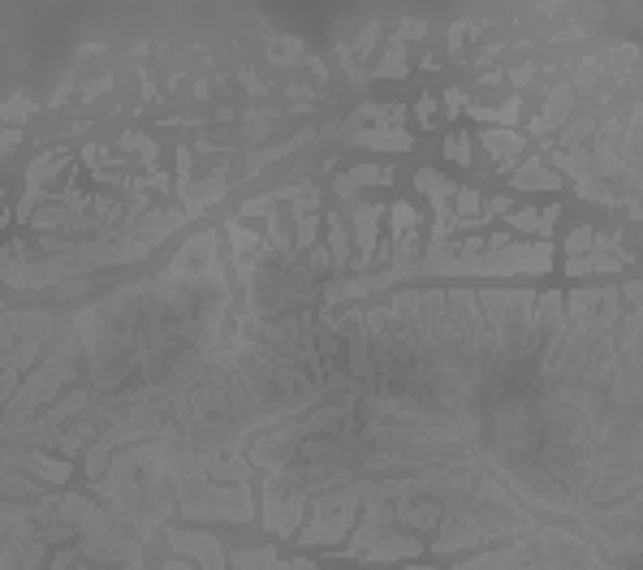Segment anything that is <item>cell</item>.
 <instances>
[{
    "label": "cell",
    "mask_w": 643,
    "mask_h": 570,
    "mask_svg": "<svg viewBox=\"0 0 643 570\" xmlns=\"http://www.w3.org/2000/svg\"><path fill=\"white\" fill-rule=\"evenodd\" d=\"M363 186H393V165H354V169H346V173H337L333 178V190L346 203L359 199Z\"/></svg>",
    "instance_id": "14"
},
{
    "label": "cell",
    "mask_w": 643,
    "mask_h": 570,
    "mask_svg": "<svg viewBox=\"0 0 643 570\" xmlns=\"http://www.w3.org/2000/svg\"><path fill=\"white\" fill-rule=\"evenodd\" d=\"M22 147V130H9V126H0V160H5L9 152H18Z\"/></svg>",
    "instance_id": "40"
},
{
    "label": "cell",
    "mask_w": 643,
    "mask_h": 570,
    "mask_svg": "<svg viewBox=\"0 0 643 570\" xmlns=\"http://www.w3.org/2000/svg\"><path fill=\"white\" fill-rule=\"evenodd\" d=\"M268 61L272 65H298L307 61V48L298 39H268Z\"/></svg>",
    "instance_id": "28"
},
{
    "label": "cell",
    "mask_w": 643,
    "mask_h": 570,
    "mask_svg": "<svg viewBox=\"0 0 643 570\" xmlns=\"http://www.w3.org/2000/svg\"><path fill=\"white\" fill-rule=\"evenodd\" d=\"M320 225H324V216H298L294 221V255H303L311 247H320Z\"/></svg>",
    "instance_id": "26"
},
{
    "label": "cell",
    "mask_w": 643,
    "mask_h": 570,
    "mask_svg": "<svg viewBox=\"0 0 643 570\" xmlns=\"http://www.w3.org/2000/svg\"><path fill=\"white\" fill-rule=\"evenodd\" d=\"M225 238H229V260H242V255H251L259 242H264V234L251 229V225H242L238 216L234 221H225Z\"/></svg>",
    "instance_id": "21"
},
{
    "label": "cell",
    "mask_w": 643,
    "mask_h": 570,
    "mask_svg": "<svg viewBox=\"0 0 643 570\" xmlns=\"http://www.w3.org/2000/svg\"><path fill=\"white\" fill-rule=\"evenodd\" d=\"M441 523V501L436 497H410V501H393V527L419 536V532H436Z\"/></svg>",
    "instance_id": "12"
},
{
    "label": "cell",
    "mask_w": 643,
    "mask_h": 570,
    "mask_svg": "<svg viewBox=\"0 0 643 570\" xmlns=\"http://www.w3.org/2000/svg\"><path fill=\"white\" fill-rule=\"evenodd\" d=\"M419 553H423V540L402 532V527H393V532L380 536L359 562H367V566H393V562H415Z\"/></svg>",
    "instance_id": "10"
},
{
    "label": "cell",
    "mask_w": 643,
    "mask_h": 570,
    "mask_svg": "<svg viewBox=\"0 0 643 570\" xmlns=\"http://www.w3.org/2000/svg\"><path fill=\"white\" fill-rule=\"evenodd\" d=\"M117 152H139L143 165H156V156H160V147L152 134H139V130H130V134H121L117 139Z\"/></svg>",
    "instance_id": "27"
},
{
    "label": "cell",
    "mask_w": 643,
    "mask_h": 570,
    "mask_svg": "<svg viewBox=\"0 0 643 570\" xmlns=\"http://www.w3.org/2000/svg\"><path fill=\"white\" fill-rule=\"evenodd\" d=\"M268 570H320V566H316V562H311V558H285V562L277 558V562H272Z\"/></svg>",
    "instance_id": "42"
},
{
    "label": "cell",
    "mask_w": 643,
    "mask_h": 570,
    "mask_svg": "<svg viewBox=\"0 0 643 570\" xmlns=\"http://www.w3.org/2000/svg\"><path fill=\"white\" fill-rule=\"evenodd\" d=\"M57 342V320L44 307H26V311H5L0 316V368L13 372H31L44 350Z\"/></svg>",
    "instance_id": "3"
},
{
    "label": "cell",
    "mask_w": 643,
    "mask_h": 570,
    "mask_svg": "<svg viewBox=\"0 0 643 570\" xmlns=\"http://www.w3.org/2000/svg\"><path fill=\"white\" fill-rule=\"evenodd\" d=\"M0 316H5V303H0Z\"/></svg>",
    "instance_id": "46"
},
{
    "label": "cell",
    "mask_w": 643,
    "mask_h": 570,
    "mask_svg": "<svg viewBox=\"0 0 643 570\" xmlns=\"http://www.w3.org/2000/svg\"><path fill=\"white\" fill-rule=\"evenodd\" d=\"M557 216H562V208H557V199L549 203V208H540V229H536V242H553Z\"/></svg>",
    "instance_id": "35"
},
{
    "label": "cell",
    "mask_w": 643,
    "mask_h": 570,
    "mask_svg": "<svg viewBox=\"0 0 643 570\" xmlns=\"http://www.w3.org/2000/svg\"><path fill=\"white\" fill-rule=\"evenodd\" d=\"M514 190H562V178L544 165V156H527L514 169Z\"/></svg>",
    "instance_id": "19"
},
{
    "label": "cell",
    "mask_w": 643,
    "mask_h": 570,
    "mask_svg": "<svg viewBox=\"0 0 643 570\" xmlns=\"http://www.w3.org/2000/svg\"><path fill=\"white\" fill-rule=\"evenodd\" d=\"M385 216H389V242H398V238H406V234H415L419 229V212L410 208L406 199H398L393 208H385Z\"/></svg>",
    "instance_id": "23"
},
{
    "label": "cell",
    "mask_w": 643,
    "mask_h": 570,
    "mask_svg": "<svg viewBox=\"0 0 643 570\" xmlns=\"http://www.w3.org/2000/svg\"><path fill=\"white\" fill-rule=\"evenodd\" d=\"M164 540L177 558H186L195 570H229V553L221 549V540L199 527H164Z\"/></svg>",
    "instance_id": "7"
},
{
    "label": "cell",
    "mask_w": 643,
    "mask_h": 570,
    "mask_svg": "<svg viewBox=\"0 0 643 570\" xmlns=\"http://www.w3.org/2000/svg\"><path fill=\"white\" fill-rule=\"evenodd\" d=\"M592 247H596V229H592V225H579V229H574V234L566 238V255H570V260H579V255H587Z\"/></svg>",
    "instance_id": "34"
},
{
    "label": "cell",
    "mask_w": 643,
    "mask_h": 570,
    "mask_svg": "<svg viewBox=\"0 0 643 570\" xmlns=\"http://www.w3.org/2000/svg\"><path fill=\"white\" fill-rule=\"evenodd\" d=\"M415 190H423L428 199H436V195H445V190H454V182H449L441 169H419L415 173Z\"/></svg>",
    "instance_id": "31"
},
{
    "label": "cell",
    "mask_w": 643,
    "mask_h": 570,
    "mask_svg": "<svg viewBox=\"0 0 643 570\" xmlns=\"http://www.w3.org/2000/svg\"><path fill=\"white\" fill-rule=\"evenodd\" d=\"M242 83H246V91H251V95H268L272 87L264 83V78H259L255 70H251V65H242Z\"/></svg>",
    "instance_id": "41"
},
{
    "label": "cell",
    "mask_w": 643,
    "mask_h": 570,
    "mask_svg": "<svg viewBox=\"0 0 643 570\" xmlns=\"http://www.w3.org/2000/svg\"><path fill=\"white\" fill-rule=\"evenodd\" d=\"M574 104H579V95H574V87H570V83H557V87H549V91H544V108H540V113L527 121V134H540V139H544V134H549V130L557 134V130H562L566 121H570Z\"/></svg>",
    "instance_id": "9"
},
{
    "label": "cell",
    "mask_w": 643,
    "mask_h": 570,
    "mask_svg": "<svg viewBox=\"0 0 643 570\" xmlns=\"http://www.w3.org/2000/svg\"><path fill=\"white\" fill-rule=\"evenodd\" d=\"M363 510V493H359V480L354 484H341V488H328V493L311 497L307 506V519L298 527V545L303 549H337L341 540L350 536L354 519Z\"/></svg>",
    "instance_id": "2"
},
{
    "label": "cell",
    "mask_w": 643,
    "mask_h": 570,
    "mask_svg": "<svg viewBox=\"0 0 643 570\" xmlns=\"http://www.w3.org/2000/svg\"><path fill=\"white\" fill-rule=\"evenodd\" d=\"M462 108H467V91H462V87H449V91H445V113H449V121H454Z\"/></svg>",
    "instance_id": "38"
},
{
    "label": "cell",
    "mask_w": 643,
    "mask_h": 570,
    "mask_svg": "<svg viewBox=\"0 0 643 570\" xmlns=\"http://www.w3.org/2000/svg\"><path fill=\"white\" fill-rule=\"evenodd\" d=\"M385 532H393V506H385V501H363L359 519H354L350 536H346V549H337V558H354V562H359Z\"/></svg>",
    "instance_id": "8"
},
{
    "label": "cell",
    "mask_w": 643,
    "mask_h": 570,
    "mask_svg": "<svg viewBox=\"0 0 643 570\" xmlns=\"http://www.w3.org/2000/svg\"><path fill=\"white\" fill-rule=\"evenodd\" d=\"M423 35H428V22H423V18H415V22H402L398 26V44H406V39H423Z\"/></svg>",
    "instance_id": "39"
},
{
    "label": "cell",
    "mask_w": 643,
    "mask_h": 570,
    "mask_svg": "<svg viewBox=\"0 0 643 570\" xmlns=\"http://www.w3.org/2000/svg\"><path fill=\"white\" fill-rule=\"evenodd\" d=\"M195 95H199V100H208V95H212V83H208V78H203V83H195Z\"/></svg>",
    "instance_id": "44"
},
{
    "label": "cell",
    "mask_w": 643,
    "mask_h": 570,
    "mask_svg": "<svg viewBox=\"0 0 643 570\" xmlns=\"http://www.w3.org/2000/svg\"><path fill=\"white\" fill-rule=\"evenodd\" d=\"M445 156L454 160V165H462V169H471L475 165V156H471V134L467 130H454L445 139Z\"/></svg>",
    "instance_id": "30"
},
{
    "label": "cell",
    "mask_w": 643,
    "mask_h": 570,
    "mask_svg": "<svg viewBox=\"0 0 643 570\" xmlns=\"http://www.w3.org/2000/svg\"><path fill=\"white\" fill-rule=\"evenodd\" d=\"M510 78H514V87H527L531 78H536V65H523V70H514Z\"/></svg>",
    "instance_id": "43"
},
{
    "label": "cell",
    "mask_w": 643,
    "mask_h": 570,
    "mask_svg": "<svg viewBox=\"0 0 643 570\" xmlns=\"http://www.w3.org/2000/svg\"><path fill=\"white\" fill-rule=\"evenodd\" d=\"M173 199L182 203L186 221H199V216L208 212L212 203H221V199H225V169H216L212 178H203V182H190L186 190H177Z\"/></svg>",
    "instance_id": "13"
},
{
    "label": "cell",
    "mask_w": 643,
    "mask_h": 570,
    "mask_svg": "<svg viewBox=\"0 0 643 570\" xmlns=\"http://www.w3.org/2000/svg\"><path fill=\"white\" fill-rule=\"evenodd\" d=\"M376 39H380V22H367V26H363V35H359V44L350 48V52H354V61H359V57H372Z\"/></svg>",
    "instance_id": "36"
},
{
    "label": "cell",
    "mask_w": 643,
    "mask_h": 570,
    "mask_svg": "<svg viewBox=\"0 0 643 570\" xmlns=\"http://www.w3.org/2000/svg\"><path fill=\"white\" fill-rule=\"evenodd\" d=\"M350 143L367 147V152H410V147H415V134L393 130V126H372V130H359Z\"/></svg>",
    "instance_id": "18"
},
{
    "label": "cell",
    "mask_w": 643,
    "mask_h": 570,
    "mask_svg": "<svg viewBox=\"0 0 643 570\" xmlns=\"http://www.w3.org/2000/svg\"><path fill=\"white\" fill-rule=\"evenodd\" d=\"M562 298H566V329L574 337H587V342H600L622 320L618 285H587V290H570Z\"/></svg>",
    "instance_id": "5"
},
{
    "label": "cell",
    "mask_w": 643,
    "mask_h": 570,
    "mask_svg": "<svg viewBox=\"0 0 643 570\" xmlns=\"http://www.w3.org/2000/svg\"><path fill=\"white\" fill-rule=\"evenodd\" d=\"M199 463L212 484H251L255 480V467L246 463V454H238V450H203Z\"/></svg>",
    "instance_id": "11"
},
{
    "label": "cell",
    "mask_w": 643,
    "mask_h": 570,
    "mask_svg": "<svg viewBox=\"0 0 643 570\" xmlns=\"http://www.w3.org/2000/svg\"><path fill=\"white\" fill-rule=\"evenodd\" d=\"M505 225L514 229V234H536L540 229V208H518V212H505Z\"/></svg>",
    "instance_id": "33"
},
{
    "label": "cell",
    "mask_w": 643,
    "mask_h": 570,
    "mask_svg": "<svg viewBox=\"0 0 643 570\" xmlns=\"http://www.w3.org/2000/svg\"><path fill=\"white\" fill-rule=\"evenodd\" d=\"M74 165V152H48V156H39L31 173H26V190H48V182H57L65 169Z\"/></svg>",
    "instance_id": "20"
},
{
    "label": "cell",
    "mask_w": 643,
    "mask_h": 570,
    "mask_svg": "<svg viewBox=\"0 0 643 570\" xmlns=\"http://www.w3.org/2000/svg\"><path fill=\"white\" fill-rule=\"evenodd\" d=\"M402 74H406V48H402V44H389V48L376 57V78H402Z\"/></svg>",
    "instance_id": "29"
},
{
    "label": "cell",
    "mask_w": 643,
    "mask_h": 570,
    "mask_svg": "<svg viewBox=\"0 0 643 570\" xmlns=\"http://www.w3.org/2000/svg\"><path fill=\"white\" fill-rule=\"evenodd\" d=\"M324 225H328V264H333V281H346V273H350V260H354L346 216L324 212Z\"/></svg>",
    "instance_id": "15"
},
{
    "label": "cell",
    "mask_w": 643,
    "mask_h": 570,
    "mask_svg": "<svg viewBox=\"0 0 643 570\" xmlns=\"http://www.w3.org/2000/svg\"><path fill=\"white\" fill-rule=\"evenodd\" d=\"M307 501L311 497L298 488L290 471H272L264 475V488H259V519L277 540H294L307 519Z\"/></svg>",
    "instance_id": "4"
},
{
    "label": "cell",
    "mask_w": 643,
    "mask_h": 570,
    "mask_svg": "<svg viewBox=\"0 0 643 570\" xmlns=\"http://www.w3.org/2000/svg\"><path fill=\"white\" fill-rule=\"evenodd\" d=\"M346 221H350V247H354L350 268L363 277V273H372V268H376V247H380V221H385V203L354 199V203H346Z\"/></svg>",
    "instance_id": "6"
},
{
    "label": "cell",
    "mask_w": 643,
    "mask_h": 570,
    "mask_svg": "<svg viewBox=\"0 0 643 570\" xmlns=\"http://www.w3.org/2000/svg\"><path fill=\"white\" fill-rule=\"evenodd\" d=\"M173 488H177V514L190 523H251L255 519V493L251 484H212L195 450L177 445L173 458Z\"/></svg>",
    "instance_id": "1"
},
{
    "label": "cell",
    "mask_w": 643,
    "mask_h": 570,
    "mask_svg": "<svg viewBox=\"0 0 643 570\" xmlns=\"http://www.w3.org/2000/svg\"><path fill=\"white\" fill-rule=\"evenodd\" d=\"M182 225H190L182 208H160V212L147 208V212L139 216V225H134L130 238H143V242H152V247H156V242H164L169 234H177Z\"/></svg>",
    "instance_id": "16"
},
{
    "label": "cell",
    "mask_w": 643,
    "mask_h": 570,
    "mask_svg": "<svg viewBox=\"0 0 643 570\" xmlns=\"http://www.w3.org/2000/svg\"><path fill=\"white\" fill-rule=\"evenodd\" d=\"M272 562H277V545H259V549L229 553V566H234V570H268Z\"/></svg>",
    "instance_id": "24"
},
{
    "label": "cell",
    "mask_w": 643,
    "mask_h": 570,
    "mask_svg": "<svg viewBox=\"0 0 643 570\" xmlns=\"http://www.w3.org/2000/svg\"><path fill=\"white\" fill-rule=\"evenodd\" d=\"M26 117H35V100L31 95H22V91H13L5 104H0V121H5L9 130H18Z\"/></svg>",
    "instance_id": "25"
},
{
    "label": "cell",
    "mask_w": 643,
    "mask_h": 570,
    "mask_svg": "<svg viewBox=\"0 0 643 570\" xmlns=\"http://www.w3.org/2000/svg\"><path fill=\"white\" fill-rule=\"evenodd\" d=\"M0 372H5V368H0Z\"/></svg>",
    "instance_id": "47"
},
{
    "label": "cell",
    "mask_w": 643,
    "mask_h": 570,
    "mask_svg": "<svg viewBox=\"0 0 643 570\" xmlns=\"http://www.w3.org/2000/svg\"><path fill=\"white\" fill-rule=\"evenodd\" d=\"M480 143H484L488 156H497V173H510L514 156L523 152V143H527V134L523 130H484Z\"/></svg>",
    "instance_id": "17"
},
{
    "label": "cell",
    "mask_w": 643,
    "mask_h": 570,
    "mask_svg": "<svg viewBox=\"0 0 643 570\" xmlns=\"http://www.w3.org/2000/svg\"><path fill=\"white\" fill-rule=\"evenodd\" d=\"M272 130H281V113L277 108H251L246 113V143H259V139H268Z\"/></svg>",
    "instance_id": "22"
},
{
    "label": "cell",
    "mask_w": 643,
    "mask_h": 570,
    "mask_svg": "<svg viewBox=\"0 0 643 570\" xmlns=\"http://www.w3.org/2000/svg\"><path fill=\"white\" fill-rule=\"evenodd\" d=\"M415 121H419L423 130H432V126H436V100H432V95H423V100L415 104Z\"/></svg>",
    "instance_id": "37"
},
{
    "label": "cell",
    "mask_w": 643,
    "mask_h": 570,
    "mask_svg": "<svg viewBox=\"0 0 643 570\" xmlns=\"http://www.w3.org/2000/svg\"><path fill=\"white\" fill-rule=\"evenodd\" d=\"M281 208V199H277V190H268V195H255V199H242V208H238V221H246V216H272Z\"/></svg>",
    "instance_id": "32"
},
{
    "label": "cell",
    "mask_w": 643,
    "mask_h": 570,
    "mask_svg": "<svg viewBox=\"0 0 643 570\" xmlns=\"http://www.w3.org/2000/svg\"><path fill=\"white\" fill-rule=\"evenodd\" d=\"M9 221H13V212H9V208H0V229H5Z\"/></svg>",
    "instance_id": "45"
}]
</instances>
